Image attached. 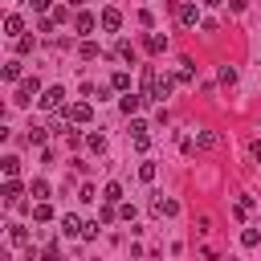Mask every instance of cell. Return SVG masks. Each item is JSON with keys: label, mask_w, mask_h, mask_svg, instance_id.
<instances>
[{"label": "cell", "mask_w": 261, "mask_h": 261, "mask_svg": "<svg viewBox=\"0 0 261 261\" xmlns=\"http://www.w3.org/2000/svg\"><path fill=\"white\" fill-rule=\"evenodd\" d=\"M171 90H175V73H159V69L143 65V98H151V102H167Z\"/></svg>", "instance_id": "obj_1"}, {"label": "cell", "mask_w": 261, "mask_h": 261, "mask_svg": "<svg viewBox=\"0 0 261 261\" xmlns=\"http://www.w3.org/2000/svg\"><path fill=\"white\" fill-rule=\"evenodd\" d=\"M175 20H179L184 29H196V24H204V16H200V4H192V0H179V4H175Z\"/></svg>", "instance_id": "obj_2"}, {"label": "cell", "mask_w": 261, "mask_h": 261, "mask_svg": "<svg viewBox=\"0 0 261 261\" xmlns=\"http://www.w3.org/2000/svg\"><path fill=\"white\" fill-rule=\"evenodd\" d=\"M41 94H45V90H41V82H37V77H24L12 102H16V106H29V102H33V98H41Z\"/></svg>", "instance_id": "obj_3"}, {"label": "cell", "mask_w": 261, "mask_h": 261, "mask_svg": "<svg viewBox=\"0 0 261 261\" xmlns=\"http://www.w3.org/2000/svg\"><path fill=\"white\" fill-rule=\"evenodd\" d=\"M37 106H41V110H61V106H65V90H61V86H49V90L37 98Z\"/></svg>", "instance_id": "obj_4"}, {"label": "cell", "mask_w": 261, "mask_h": 261, "mask_svg": "<svg viewBox=\"0 0 261 261\" xmlns=\"http://www.w3.org/2000/svg\"><path fill=\"white\" fill-rule=\"evenodd\" d=\"M65 118H69L73 126H86V122L94 118V106H90V102H73V106L65 110Z\"/></svg>", "instance_id": "obj_5"}, {"label": "cell", "mask_w": 261, "mask_h": 261, "mask_svg": "<svg viewBox=\"0 0 261 261\" xmlns=\"http://www.w3.org/2000/svg\"><path fill=\"white\" fill-rule=\"evenodd\" d=\"M151 212H155V216H179V200H171V196H155V200H151Z\"/></svg>", "instance_id": "obj_6"}, {"label": "cell", "mask_w": 261, "mask_h": 261, "mask_svg": "<svg viewBox=\"0 0 261 261\" xmlns=\"http://www.w3.org/2000/svg\"><path fill=\"white\" fill-rule=\"evenodd\" d=\"M98 24H102L106 33H118V29H122V12H118V8H102V12H98Z\"/></svg>", "instance_id": "obj_7"}, {"label": "cell", "mask_w": 261, "mask_h": 261, "mask_svg": "<svg viewBox=\"0 0 261 261\" xmlns=\"http://www.w3.org/2000/svg\"><path fill=\"white\" fill-rule=\"evenodd\" d=\"M175 82H184V86L196 82V65H192V57H179V61H175Z\"/></svg>", "instance_id": "obj_8"}, {"label": "cell", "mask_w": 261, "mask_h": 261, "mask_svg": "<svg viewBox=\"0 0 261 261\" xmlns=\"http://www.w3.org/2000/svg\"><path fill=\"white\" fill-rule=\"evenodd\" d=\"M57 224H61V232H65V237H82V228H86V224L77 220V212H61V220H57Z\"/></svg>", "instance_id": "obj_9"}, {"label": "cell", "mask_w": 261, "mask_h": 261, "mask_svg": "<svg viewBox=\"0 0 261 261\" xmlns=\"http://www.w3.org/2000/svg\"><path fill=\"white\" fill-rule=\"evenodd\" d=\"M73 29H77V33H82V37L90 41V33L98 29V16H94V12H77V20H73Z\"/></svg>", "instance_id": "obj_10"}, {"label": "cell", "mask_w": 261, "mask_h": 261, "mask_svg": "<svg viewBox=\"0 0 261 261\" xmlns=\"http://www.w3.org/2000/svg\"><path fill=\"white\" fill-rule=\"evenodd\" d=\"M139 106H143L139 94H122V98H118V110H122L126 118H139Z\"/></svg>", "instance_id": "obj_11"}, {"label": "cell", "mask_w": 261, "mask_h": 261, "mask_svg": "<svg viewBox=\"0 0 261 261\" xmlns=\"http://www.w3.org/2000/svg\"><path fill=\"white\" fill-rule=\"evenodd\" d=\"M20 196H24V188H20L16 179H4V204H8V208H16V204H20Z\"/></svg>", "instance_id": "obj_12"}, {"label": "cell", "mask_w": 261, "mask_h": 261, "mask_svg": "<svg viewBox=\"0 0 261 261\" xmlns=\"http://www.w3.org/2000/svg\"><path fill=\"white\" fill-rule=\"evenodd\" d=\"M4 33L20 41V33H24V20H20V12H8V16H4Z\"/></svg>", "instance_id": "obj_13"}, {"label": "cell", "mask_w": 261, "mask_h": 261, "mask_svg": "<svg viewBox=\"0 0 261 261\" xmlns=\"http://www.w3.org/2000/svg\"><path fill=\"white\" fill-rule=\"evenodd\" d=\"M110 86H114L118 94H130V73H126V69H114V73H110Z\"/></svg>", "instance_id": "obj_14"}, {"label": "cell", "mask_w": 261, "mask_h": 261, "mask_svg": "<svg viewBox=\"0 0 261 261\" xmlns=\"http://www.w3.org/2000/svg\"><path fill=\"white\" fill-rule=\"evenodd\" d=\"M102 204H122V184H114V179H110V184L102 188Z\"/></svg>", "instance_id": "obj_15"}, {"label": "cell", "mask_w": 261, "mask_h": 261, "mask_svg": "<svg viewBox=\"0 0 261 261\" xmlns=\"http://www.w3.org/2000/svg\"><path fill=\"white\" fill-rule=\"evenodd\" d=\"M143 45H147V53H163V49H167V37H159V33H147V37H143Z\"/></svg>", "instance_id": "obj_16"}, {"label": "cell", "mask_w": 261, "mask_h": 261, "mask_svg": "<svg viewBox=\"0 0 261 261\" xmlns=\"http://www.w3.org/2000/svg\"><path fill=\"white\" fill-rule=\"evenodd\" d=\"M216 82H220V86H232V82H237V65H228V61L216 65Z\"/></svg>", "instance_id": "obj_17"}, {"label": "cell", "mask_w": 261, "mask_h": 261, "mask_svg": "<svg viewBox=\"0 0 261 261\" xmlns=\"http://www.w3.org/2000/svg\"><path fill=\"white\" fill-rule=\"evenodd\" d=\"M216 143H220V139H216V130H196V147H200V151H212Z\"/></svg>", "instance_id": "obj_18"}, {"label": "cell", "mask_w": 261, "mask_h": 261, "mask_svg": "<svg viewBox=\"0 0 261 261\" xmlns=\"http://www.w3.org/2000/svg\"><path fill=\"white\" fill-rule=\"evenodd\" d=\"M253 208H257V200H253V196H237V204H232V212H237V216H253Z\"/></svg>", "instance_id": "obj_19"}, {"label": "cell", "mask_w": 261, "mask_h": 261, "mask_svg": "<svg viewBox=\"0 0 261 261\" xmlns=\"http://www.w3.org/2000/svg\"><path fill=\"white\" fill-rule=\"evenodd\" d=\"M86 147H90L94 155H102V151H106V135H102V130H94V135H86Z\"/></svg>", "instance_id": "obj_20"}, {"label": "cell", "mask_w": 261, "mask_h": 261, "mask_svg": "<svg viewBox=\"0 0 261 261\" xmlns=\"http://www.w3.org/2000/svg\"><path fill=\"white\" fill-rule=\"evenodd\" d=\"M155 175H159V167H155L151 159H143V163H139V179H143V184H155Z\"/></svg>", "instance_id": "obj_21"}, {"label": "cell", "mask_w": 261, "mask_h": 261, "mask_svg": "<svg viewBox=\"0 0 261 261\" xmlns=\"http://www.w3.org/2000/svg\"><path fill=\"white\" fill-rule=\"evenodd\" d=\"M29 196H33L37 204H41V200H49V184H45V179H33V184H29Z\"/></svg>", "instance_id": "obj_22"}, {"label": "cell", "mask_w": 261, "mask_h": 261, "mask_svg": "<svg viewBox=\"0 0 261 261\" xmlns=\"http://www.w3.org/2000/svg\"><path fill=\"white\" fill-rule=\"evenodd\" d=\"M33 220H37V224H45V220H53V208H49V200H41V204H33Z\"/></svg>", "instance_id": "obj_23"}, {"label": "cell", "mask_w": 261, "mask_h": 261, "mask_svg": "<svg viewBox=\"0 0 261 261\" xmlns=\"http://www.w3.org/2000/svg\"><path fill=\"white\" fill-rule=\"evenodd\" d=\"M8 241L12 245H29V228L24 224H8Z\"/></svg>", "instance_id": "obj_24"}, {"label": "cell", "mask_w": 261, "mask_h": 261, "mask_svg": "<svg viewBox=\"0 0 261 261\" xmlns=\"http://www.w3.org/2000/svg\"><path fill=\"white\" fill-rule=\"evenodd\" d=\"M0 167H4V175H8V179H16V171H20V159H16V155H4V159H0Z\"/></svg>", "instance_id": "obj_25"}, {"label": "cell", "mask_w": 261, "mask_h": 261, "mask_svg": "<svg viewBox=\"0 0 261 261\" xmlns=\"http://www.w3.org/2000/svg\"><path fill=\"white\" fill-rule=\"evenodd\" d=\"M241 245H245V249H257V245H261V232H257V228H245V232H241Z\"/></svg>", "instance_id": "obj_26"}, {"label": "cell", "mask_w": 261, "mask_h": 261, "mask_svg": "<svg viewBox=\"0 0 261 261\" xmlns=\"http://www.w3.org/2000/svg\"><path fill=\"white\" fill-rule=\"evenodd\" d=\"M77 53H82L86 61H94V57H98L102 49H98V41H82V49H77Z\"/></svg>", "instance_id": "obj_27"}, {"label": "cell", "mask_w": 261, "mask_h": 261, "mask_svg": "<svg viewBox=\"0 0 261 261\" xmlns=\"http://www.w3.org/2000/svg\"><path fill=\"white\" fill-rule=\"evenodd\" d=\"M114 53H118L122 61H135V45H130V41H118V45H114Z\"/></svg>", "instance_id": "obj_28"}, {"label": "cell", "mask_w": 261, "mask_h": 261, "mask_svg": "<svg viewBox=\"0 0 261 261\" xmlns=\"http://www.w3.org/2000/svg\"><path fill=\"white\" fill-rule=\"evenodd\" d=\"M0 73H4V82H16V77H20V61H4Z\"/></svg>", "instance_id": "obj_29"}, {"label": "cell", "mask_w": 261, "mask_h": 261, "mask_svg": "<svg viewBox=\"0 0 261 261\" xmlns=\"http://www.w3.org/2000/svg\"><path fill=\"white\" fill-rule=\"evenodd\" d=\"M45 139H49V130H45V126H29V143H33V147H41Z\"/></svg>", "instance_id": "obj_30"}, {"label": "cell", "mask_w": 261, "mask_h": 261, "mask_svg": "<svg viewBox=\"0 0 261 261\" xmlns=\"http://www.w3.org/2000/svg\"><path fill=\"white\" fill-rule=\"evenodd\" d=\"M33 49H37V37H20L16 41V53H33Z\"/></svg>", "instance_id": "obj_31"}, {"label": "cell", "mask_w": 261, "mask_h": 261, "mask_svg": "<svg viewBox=\"0 0 261 261\" xmlns=\"http://www.w3.org/2000/svg\"><path fill=\"white\" fill-rule=\"evenodd\" d=\"M77 200H86V204H94V200H98V188H94V184H82V196H77Z\"/></svg>", "instance_id": "obj_32"}, {"label": "cell", "mask_w": 261, "mask_h": 261, "mask_svg": "<svg viewBox=\"0 0 261 261\" xmlns=\"http://www.w3.org/2000/svg\"><path fill=\"white\" fill-rule=\"evenodd\" d=\"M98 228H102V220H86V228H82V237H86V241H94V237H98Z\"/></svg>", "instance_id": "obj_33"}, {"label": "cell", "mask_w": 261, "mask_h": 261, "mask_svg": "<svg viewBox=\"0 0 261 261\" xmlns=\"http://www.w3.org/2000/svg\"><path fill=\"white\" fill-rule=\"evenodd\" d=\"M41 261H61V249H57V245H45V249H41Z\"/></svg>", "instance_id": "obj_34"}, {"label": "cell", "mask_w": 261, "mask_h": 261, "mask_svg": "<svg viewBox=\"0 0 261 261\" xmlns=\"http://www.w3.org/2000/svg\"><path fill=\"white\" fill-rule=\"evenodd\" d=\"M245 151H249V159H253V163H261V139H249V147H245Z\"/></svg>", "instance_id": "obj_35"}, {"label": "cell", "mask_w": 261, "mask_h": 261, "mask_svg": "<svg viewBox=\"0 0 261 261\" xmlns=\"http://www.w3.org/2000/svg\"><path fill=\"white\" fill-rule=\"evenodd\" d=\"M135 135H147V122H143V118H130V139H135Z\"/></svg>", "instance_id": "obj_36"}, {"label": "cell", "mask_w": 261, "mask_h": 261, "mask_svg": "<svg viewBox=\"0 0 261 261\" xmlns=\"http://www.w3.org/2000/svg\"><path fill=\"white\" fill-rule=\"evenodd\" d=\"M196 232H212V216H196Z\"/></svg>", "instance_id": "obj_37"}, {"label": "cell", "mask_w": 261, "mask_h": 261, "mask_svg": "<svg viewBox=\"0 0 261 261\" xmlns=\"http://www.w3.org/2000/svg\"><path fill=\"white\" fill-rule=\"evenodd\" d=\"M53 8H57L53 0H33V12H53Z\"/></svg>", "instance_id": "obj_38"}, {"label": "cell", "mask_w": 261, "mask_h": 261, "mask_svg": "<svg viewBox=\"0 0 261 261\" xmlns=\"http://www.w3.org/2000/svg\"><path fill=\"white\" fill-rule=\"evenodd\" d=\"M118 216L122 220H135V204H118Z\"/></svg>", "instance_id": "obj_39"}, {"label": "cell", "mask_w": 261, "mask_h": 261, "mask_svg": "<svg viewBox=\"0 0 261 261\" xmlns=\"http://www.w3.org/2000/svg\"><path fill=\"white\" fill-rule=\"evenodd\" d=\"M228 8H232V12H245V8H249V0H228Z\"/></svg>", "instance_id": "obj_40"}, {"label": "cell", "mask_w": 261, "mask_h": 261, "mask_svg": "<svg viewBox=\"0 0 261 261\" xmlns=\"http://www.w3.org/2000/svg\"><path fill=\"white\" fill-rule=\"evenodd\" d=\"M200 4H208V8H216V4H224V0H200Z\"/></svg>", "instance_id": "obj_41"}, {"label": "cell", "mask_w": 261, "mask_h": 261, "mask_svg": "<svg viewBox=\"0 0 261 261\" xmlns=\"http://www.w3.org/2000/svg\"><path fill=\"white\" fill-rule=\"evenodd\" d=\"M69 4H86V0H69Z\"/></svg>", "instance_id": "obj_42"}, {"label": "cell", "mask_w": 261, "mask_h": 261, "mask_svg": "<svg viewBox=\"0 0 261 261\" xmlns=\"http://www.w3.org/2000/svg\"><path fill=\"white\" fill-rule=\"evenodd\" d=\"M24 261H37V257H33V253H29V257H24Z\"/></svg>", "instance_id": "obj_43"}]
</instances>
